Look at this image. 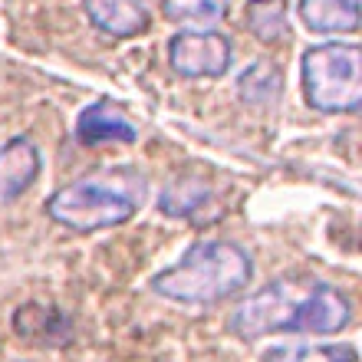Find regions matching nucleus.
Returning <instances> with one entry per match:
<instances>
[{"instance_id":"obj_8","label":"nucleus","mask_w":362,"mask_h":362,"mask_svg":"<svg viewBox=\"0 0 362 362\" xmlns=\"http://www.w3.org/2000/svg\"><path fill=\"white\" fill-rule=\"evenodd\" d=\"M89 23L112 40L142 37L152 27V10L145 0H83Z\"/></svg>"},{"instance_id":"obj_2","label":"nucleus","mask_w":362,"mask_h":362,"mask_svg":"<svg viewBox=\"0 0 362 362\" xmlns=\"http://www.w3.org/2000/svg\"><path fill=\"white\" fill-rule=\"evenodd\" d=\"M254 276V260L238 240L201 238L194 240L178 264L152 276V293L188 306H211L244 293Z\"/></svg>"},{"instance_id":"obj_3","label":"nucleus","mask_w":362,"mask_h":362,"mask_svg":"<svg viewBox=\"0 0 362 362\" xmlns=\"http://www.w3.org/2000/svg\"><path fill=\"white\" fill-rule=\"evenodd\" d=\"M148 198V185L135 168H103L57 188L47 198V218L73 234H95L132 221Z\"/></svg>"},{"instance_id":"obj_10","label":"nucleus","mask_w":362,"mask_h":362,"mask_svg":"<svg viewBox=\"0 0 362 362\" xmlns=\"http://www.w3.org/2000/svg\"><path fill=\"white\" fill-rule=\"evenodd\" d=\"M296 13L310 33H323V37L359 30V0H300Z\"/></svg>"},{"instance_id":"obj_15","label":"nucleus","mask_w":362,"mask_h":362,"mask_svg":"<svg viewBox=\"0 0 362 362\" xmlns=\"http://www.w3.org/2000/svg\"><path fill=\"white\" fill-rule=\"evenodd\" d=\"M264 362H359L349 343H323V346H276L264 353Z\"/></svg>"},{"instance_id":"obj_11","label":"nucleus","mask_w":362,"mask_h":362,"mask_svg":"<svg viewBox=\"0 0 362 362\" xmlns=\"http://www.w3.org/2000/svg\"><path fill=\"white\" fill-rule=\"evenodd\" d=\"M13 329L30 343H43V346H63L69 343V316L63 310L43 303H27L13 313Z\"/></svg>"},{"instance_id":"obj_13","label":"nucleus","mask_w":362,"mask_h":362,"mask_svg":"<svg viewBox=\"0 0 362 362\" xmlns=\"http://www.w3.org/2000/svg\"><path fill=\"white\" fill-rule=\"evenodd\" d=\"M284 93V69L274 59H254L238 76V95L247 105H270Z\"/></svg>"},{"instance_id":"obj_7","label":"nucleus","mask_w":362,"mask_h":362,"mask_svg":"<svg viewBox=\"0 0 362 362\" xmlns=\"http://www.w3.org/2000/svg\"><path fill=\"white\" fill-rule=\"evenodd\" d=\"M218 191L201 178H172L158 194V211L165 218L194 221V224H211L221 218Z\"/></svg>"},{"instance_id":"obj_14","label":"nucleus","mask_w":362,"mask_h":362,"mask_svg":"<svg viewBox=\"0 0 362 362\" xmlns=\"http://www.w3.org/2000/svg\"><path fill=\"white\" fill-rule=\"evenodd\" d=\"M244 23L260 43H284L290 40V17H286V0H247Z\"/></svg>"},{"instance_id":"obj_9","label":"nucleus","mask_w":362,"mask_h":362,"mask_svg":"<svg viewBox=\"0 0 362 362\" xmlns=\"http://www.w3.org/2000/svg\"><path fill=\"white\" fill-rule=\"evenodd\" d=\"M83 145H132L139 139V129L129 115L112 103V99H99V103H89L83 112L76 115V129H73Z\"/></svg>"},{"instance_id":"obj_4","label":"nucleus","mask_w":362,"mask_h":362,"mask_svg":"<svg viewBox=\"0 0 362 362\" xmlns=\"http://www.w3.org/2000/svg\"><path fill=\"white\" fill-rule=\"evenodd\" d=\"M303 99L323 115H353L362 105L359 43H316L300 57Z\"/></svg>"},{"instance_id":"obj_5","label":"nucleus","mask_w":362,"mask_h":362,"mask_svg":"<svg viewBox=\"0 0 362 362\" xmlns=\"http://www.w3.org/2000/svg\"><path fill=\"white\" fill-rule=\"evenodd\" d=\"M234 63V43L221 30H178L168 40V66L181 79H221Z\"/></svg>"},{"instance_id":"obj_1","label":"nucleus","mask_w":362,"mask_h":362,"mask_svg":"<svg viewBox=\"0 0 362 362\" xmlns=\"http://www.w3.org/2000/svg\"><path fill=\"white\" fill-rule=\"evenodd\" d=\"M353 323V303L339 286L316 276H280L244 296L230 313V333L254 343L280 333L333 336Z\"/></svg>"},{"instance_id":"obj_12","label":"nucleus","mask_w":362,"mask_h":362,"mask_svg":"<svg viewBox=\"0 0 362 362\" xmlns=\"http://www.w3.org/2000/svg\"><path fill=\"white\" fill-rule=\"evenodd\" d=\"M230 13V0H162V17L181 30H218Z\"/></svg>"},{"instance_id":"obj_6","label":"nucleus","mask_w":362,"mask_h":362,"mask_svg":"<svg viewBox=\"0 0 362 362\" xmlns=\"http://www.w3.org/2000/svg\"><path fill=\"white\" fill-rule=\"evenodd\" d=\"M40 168H43V158L30 135H13L0 145V208L27 194L40 178Z\"/></svg>"}]
</instances>
